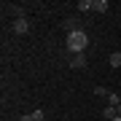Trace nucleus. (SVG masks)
I'll use <instances>...</instances> for the list:
<instances>
[{"label":"nucleus","mask_w":121,"mask_h":121,"mask_svg":"<svg viewBox=\"0 0 121 121\" xmlns=\"http://www.w3.org/2000/svg\"><path fill=\"white\" fill-rule=\"evenodd\" d=\"M70 67H75V70L86 67V54H75L73 59H70Z\"/></svg>","instance_id":"7ed1b4c3"},{"label":"nucleus","mask_w":121,"mask_h":121,"mask_svg":"<svg viewBox=\"0 0 121 121\" xmlns=\"http://www.w3.org/2000/svg\"><path fill=\"white\" fill-rule=\"evenodd\" d=\"M65 27H67V30H70V27L75 30V27H78V19H67V22H65Z\"/></svg>","instance_id":"9d476101"},{"label":"nucleus","mask_w":121,"mask_h":121,"mask_svg":"<svg viewBox=\"0 0 121 121\" xmlns=\"http://www.w3.org/2000/svg\"><path fill=\"white\" fill-rule=\"evenodd\" d=\"M116 113H118V116H121V105H118V108H116Z\"/></svg>","instance_id":"f8f14e48"},{"label":"nucleus","mask_w":121,"mask_h":121,"mask_svg":"<svg viewBox=\"0 0 121 121\" xmlns=\"http://www.w3.org/2000/svg\"><path fill=\"white\" fill-rule=\"evenodd\" d=\"M110 121H121V116H116V118H110Z\"/></svg>","instance_id":"ddd939ff"},{"label":"nucleus","mask_w":121,"mask_h":121,"mask_svg":"<svg viewBox=\"0 0 121 121\" xmlns=\"http://www.w3.org/2000/svg\"><path fill=\"white\" fill-rule=\"evenodd\" d=\"M78 8H81V11H91V3H89V0H81V3H78Z\"/></svg>","instance_id":"1a4fd4ad"},{"label":"nucleus","mask_w":121,"mask_h":121,"mask_svg":"<svg viewBox=\"0 0 121 121\" xmlns=\"http://www.w3.org/2000/svg\"><path fill=\"white\" fill-rule=\"evenodd\" d=\"M94 94H97V97H108V94H110V91H108V89H105V86H94Z\"/></svg>","instance_id":"6e6552de"},{"label":"nucleus","mask_w":121,"mask_h":121,"mask_svg":"<svg viewBox=\"0 0 121 121\" xmlns=\"http://www.w3.org/2000/svg\"><path fill=\"white\" fill-rule=\"evenodd\" d=\"M108 62H110V67H121V51H113Z\"/></svg>","instance_id":"39448f33"},{"label":"nucleus","mask_w":121,"mask_h":121,"mask_svg":"<svg viewBox=\"0 0 121 121\" xmlns=\"http://www.w3.org/2000/svg\"><path fill=\"white\" fill-rule=\"evenodd\" d=\"M108 105H110V108H118V105H121V97L110 91V94H108Z\"/></svg>","instance_id":"423d86ee"},{"label":"nucleus","mask_w":121,"mask_h":121,"mask_svg":"<svg viewBox=\"0 0 121 121\" xmlns=\"http://www.w3.org/2000/svg\"><path fill=\"white\" fill-rule=\"evenodd\" d=\"M102 116H105V118H116L118 113H116V108H110V105H108V108L102 110Z\"/></svg>","instance_id":"0eeeda50"},{"label":"nucleus","mask_w":121,"mask_h":121,"mask_svg":"<svg viewBox=\"0 0 121 121\" xmlns=\"http://www.w3.org/2000/svg\"><path fill=\"white\" fill-rule=\"evenodd\" d=\"M19 121H35V113H30V116H22Z\"/></svg>","instance_id":"9b49d317"},{"label":"nucleus","mask_w":121,"mask_h":121,"mask_svg":"<svg viewBox=\"0 0 121 121\" xmlns=\"http://www.w3.org/2000/svg\"><path fill=\"white\" fill-rule=\"evenodd\" d=\"M11 27H13L16 35H24V32H30V19L27 16H16V22H13Z\"/></svg>","instance_id":"f03ea898"},{"label":"nucleus","mask_w":121,"mask_h":121,"mask_svg":"<svg viewBox=\"0 0 121 121\" xmlns=\"http://www.w3.org/2000/svg\"><path fill=\"white\" fill-rule=\"evenodd\" d=\"M91 11L105 13V11H108V0H94V3H91Z\"/></svg>","instance_id":"20e7f679"},{"label":"nucleus","mask_w":121,"mask_h":121,"mask_svg":"<svg viewBox=\"0 0 121 121\" xmlns=\"http://www.w3.org/2000/svg\"><path fill=\"white\" fill-rule=\"evenodd\" d=\"M89 46V35L83 30H70L67 32V48L73 54H83V48Z\"/></svg>","instance_id":"f257e3e1"}]
</instances>
